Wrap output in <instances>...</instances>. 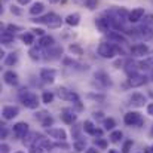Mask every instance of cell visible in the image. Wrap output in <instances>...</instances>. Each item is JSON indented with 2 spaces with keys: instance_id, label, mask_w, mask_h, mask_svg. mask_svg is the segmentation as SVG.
Returning <instances> with one entry per match:
<instances>
[{
  "instance_id": "obj_1",
  "label": "cell",
  "mask_w": 153,
  "mask_h": 153,
  "mask_svg": "<svg viewBox=\"0 0 153 153\" xmlns=\"http://www.w3.org/2000/svg\"><path fill=\"white\" fill-rule=\"evenodd\" d=\"M33 22H37V24H46L49 28H58V27H61V24H62V19H61V16L59 15H56V13H48V15H45V16H37V18H34V19H31Z\"/></svg>"
},
{
  "instance_id": "obj_2",
  "label": "cell",
  "mask_w": 153,
  "mask_h": 153,
  "mask_svg": "<svg viewBox=\"0 0 153 153\" xmlns=\"http://www.w3.org/2000/svg\"><path fill=\"white\" fill-rule=\"evenodd\" d=\"M19 100L22 101V104L27 108L34 110V108L39 107V98H37V95L33 94V92H30V91H27V89H22L19 92Z\"/></svg>"
},
{
  "instance_id": "obj_3",
  "label": "cell",
  "mask_w": 153,
  "mask_h": 153,
  "mask_svg": "<svg viewBox=\"0 0 153 153\" xmlns=\"http://www.w3.org/2000/svg\"><path fill=\"white\" fill-rule=\"evenodd\" d=\"M116 52H117V48L114 45H111V43L102 42L98 46V55H101L102 58H113L116 55Z\"/></svg>"
},
{
  "instance_id": "obj_4",
  "label": "cell",
  "mask_w": 153,
  "mask_h": 153,
  "mask_svg": "<svg viewBox=\"0 0 153 153\" xmlns=\"http://www.w3.org/2000/svg\"><path fill=\"white\" fill-rule=\"evenodd\" d=\"M56 95H58L61 100H65V101H74V102L79 101V95H77L76 92H73V91H68V89L64 88V86H61V88L56 89Z\"/></svg>"
},
{
  "instance_id": "obj_5",
  "label": "cell",
  "mask_w": 153,
  "mask_h": 153,
  "mask_svg": "<svg viewBox=\"0 0 153 153\" xmlns=\"http://www.w3.org/2000/svg\"><path fill=\"white\" fill-rule=\"evenodd\" d=\"M147 83V76L146 74H138V73H134L129 76L128 79V85L132 86V88H138V86H143Z\"/></svg>"
},
{
  "instance_id": "obj_6",
  "label": "cell",
  "mask_w": 153,
  "mask_h": 153,
  "mask_svg": "<svg viewBox=\"0 0 153 153\" xmlns=\"http://www.w3.org/2000/svg\"><path fill=\"white\" fill-rule=\"evenodd\" d=\"M123 120H125V123L129 125V126H134V125L141 126V125H143V120H141V117H140V113H137V111H128V113L125 114Z\"/></svg>"
},
{
  "instance_id": "obj_7",
  "label": "cell",
  "mask_w": 153,
  "mask_h": 153,
  "mask_svg": "<svg viewBox=\"0 0 153 153\" xmlns=\"http://www.w3.org/2000/svg\"><path fill=\"white\" fill-rule=\"evenodd\" d=\"M28 134V123L25 122H18L13 125V135L16 138H24Z\"/></svg>"
},
{
  "instance_id": "obj_8",
  "label": "cell",
  "mask_w": 153,
  "mask_h": 153,
  "mask_svg": "<svg viewBox=\"0 0 153 153\" xmlns=\"http://www.w3.org/2000/svg\"><path fill=\"white\" fill-rule=\"evenodd\" d=\"M146 16V12H144V7H135L129 12L128 15V21L131 22H138L140 19H143Z\"/></svg>"
},
{
  "instance_id": "obj_9",
  "label": "cell",
  "mask_w": 153,
  "mask_h": 153,
  "mask_svg": "<svg viewBox=\"0 0 153 153\" xmlns=\"http://www.w3.org/2000/svg\"><path fill=\"white\" fill-rule=\"evenodd\" d=\"M18 113H19V108L15 107V105H6V107H3V111H1V114L6 120H10V119L16 117Z\"/></svg>"
},
{
  "instance_id": "obj_10",
  "label": "cell",
  "mask_w": 153,
  "mask_h": 153,
  "mask_svg": "<svg viewBox=\"0 0 153 153\" xmlns=\"http://www.w3.org/2000/svg\"><path fill=\"white\" fill-rule=\"evenodd\" d=\"M149 52H150L149 46L144 43H138V45H134L131 48V53L135 56H144V55H149Z\"/></svg>"
},
{
  "instance_id": "obj_11",
  "label": "cell",
  "mask_w": 153,
  "mask_h": 153,
  "mask_svg": "<svg viewBox=\"0 0 153 153\" xmlns=\"http://www.w3.org/2000/svg\"><path fill=\"white\" fill-rule=\"evenodd\" d=\"M55 76H56V71L53 68H43L40 70V79L46 83H52L55 80Z\"/></svg>"
},
{
  "instance_id": "obj_12",
  "label": "cell",
  "mask_w": 153,
  "mask_h": 153,
  "mask_svg": "<svg viewBox=\"0 0 153 153\" xmlns=\"http://www.w3.org/2000/svg\"><path fill=\"white\" fill-rule=\"evenodd\" d=\"M95 25H97V28H98L100 31L107 33L108 28H110V25H113V24H111V18H97V19H95Z\"/></svg>"
},
{
  "instance_id": "obj_13",
  "label": "cell",
  "mask_w": 153,
  "mask_h": 153,
  "mask_svg": "<svg viewBox=\"0 0 153 153\" xmlns=\"http://www.w3.org/2000/svg\"><path fill=\"white\" fill-rule=\"evenodd\" d=\"M42 138H43V137H42L40 134H37V132H28V134L25 135V138H24V144L28 146V147H31V146L37 144V141H40Z\"/></svg>"
},
{
  "instance_id": "obj_14",
  "label": "cell",
  "mask_w": 153,
  "mask_h": 153,
  "mask_svg": "<svg viewBox=\"0 0 153 153\" xmlns=\"http://www.w3.org/2000/svg\"><path fill=\"white\" fill-rule=\"evenodd\" d=\"M48 135H51L52 138L59 140V141H64V140L67 138L65 131L61 129V128H49V129H48Z\"/></svg>"
},
{
  "instance_id": "obj_15",
  "label": "cell",
  "mask_w": 153,
  "mask_h": 153,
  "mask_svg": "<svg viewBox=\"0 0 153 153\" xmlns=\"http://www.w3.org/2000/svg\"><path fill=\"white\" fill-rule=\"evenodd\" d=\"M107 37H108V40H113V42H116L119 45H126L128 43L126 39H125V36L120 34L119 31H108L107 33Z\"/></svg>"
},
{
  "instance_id": "obj_16",
  "label": "cell",
  "mask_w": 153,
  "mask_h": 153,
  "mask_svg": "<svg viewBox=\"0 0 153 153\" xmlns=\"http://www.w3.org/2000/svg\"><path fill=\"white\" fill-rule=\"evenodd\" d=\"M83 131H85L86 134H91V135H101L102 134L101 129H97L91 120H85V122H83Z\"/></svg>"
},
{
  "instance_id": "obj_17",
  "label": "cell",
  "mask_w": 153,
  "mask_h": 153,
  "mask_svg": "<svg viewBox=\"0 0 153 153\" xmlns=\"http://www.w3.org/2000/svg\"><path fill=\"white\" fill-rule=\"evenodd\" d=\"M131 104L134 105V107H143L144 104H146V97L143 95V94H138V92H135V94H132V97H131Z\"/></svg>"
},
{
  "instance_id": "obj_18",
  "label": "cell",
  "mask_w": 153,
  "mask_h": 153,
  "mask_svg": "<svg viewBox=\"0 0 153 153\" xmlns=\"http://www.w3.org/2000/svg\"><path fill=\"white\" fill-rule=\"evenodd\" d=\"M3 79H4V82H6L7 85H12V86L18 83V74H16L15 71H12V70L6 71V73L3 74Z\"/></svg>"
},
{
  "instance_id": "obj_19",
  "label": "cell",
  "mask_w": 153,
  "mask_h": 153,
  "mask_svg": "<svg viewBox=\"0 0 153 153\" xmlns=\"http://www.w3.org/2000/svg\"><path fill=\"white\" fill-rule=\"evenodd\" d=\"M137 68H140V64H138V62H135V61H132V59H129V61L125 62V71L128 73V76L137 73Z\"/></svg>"
},
{
  "instance_id": "obj_20",
  "label": "cell",
  "mask_w": 153,
  "mask_h": 153,
  "mask_svg": "<svg viewBox=\"0 0 153 153\" xmlns=\"http://www.w3.org/2000/svg\"><path fill=\"white\" fill-rule=\"evenodd\" d=\"M95 79H97L100 83H102L104 86H110V85H111V80H110L108 74L104 73V71H97V73H95Z\"/></svg>"
},
{
  "instance_id": "obj_21",
  "label": "cell",
  "mask_w": 153,
  "mask_h": 153,
  "mask_svg": "<svg viewBox=\"0 0 153 153\" xmlns=\"http://www.w3.org/2000/svg\"><path fill=\"white\" fill-rule=\"evenodd\" d=\"M42 46H33L30 51H28V55H30V58L31 59H34V61H39V59H42L43 58V52H42V49H40Z\"/></svg>"
},
{
  "instance_id": "obj_22",
  "label": "cell",
  "mask_w": 153,
  "mask_h": 153,
  "mask_svg": "<svg viewBox=\"0 0 153 153\" xmlns=\"http://www.w3.org/2000/svg\"><path fill=\"white\" fill-rule=\"evenodd\" d=\"M79 22H80V15L79 13H70L65 18V24H68L70 27H76V25H79Z\"/></svg>"
},
{
  "instance_id": "obj_23",
  "label": "cell",
  "mask_w": 153,
  "mask_h": 153,
  "mask_svg": "<svg viewBox=\"0 0 153 153\" xmlns=\"http://www.w3.org/2000/svg\"><path fill=\"white\" fill-rule=\"evenodd\" d=\"M61 119H62L67 125H73V122L76 120V114L71 113V111H68V110H64V111L61 113Z\"/></svg>"
},
{
  "instance_id": "obj_24",
  "label": "cell",
  "mask_w": 153,
  "mask_h": 153,
  "mask_svg": "<svg viewBox=\"0 0 153 153\" xmlns=\"http://www.w3.org/2000/svg\"><path fill=\"white\" fill-rule=\"evenodd\" d=\"M53 43H55V40L52 36H42L39 40V46H42V48H51L53 46Z\"/></svg>"
},
{
  "instance_id": "obj_25",
  "label": "cell",
  "mask_w": 153,
  "mask_h": 153,
  "mask_svg": "<svg viewBox=\"0 0 153 153\" xmlns=\"http://www.w3.org/2000/svg\"><path fill=\"white\" fill-rule=\"evenodd\" d=\"M140 36H141L144 40H149V39H152V37H153L152 28H150L149 25H143V27L140 28Z\"/></svg>"
},
{
  "instance_id": "obj_26",
  "label": "cell",
  "mask_w": 153,
  "mask_h": 153,
  "mask_svg": "<svg viewBox=\"0 0 153 153\" xmlns=\"http://www.w3.org/2000/svg\"><path fill=\"white\" fill-rule=\"evenodd\" d=\"M43 10H45V4L40 3V1L34 3V4L30 7V13H31V15H40Z\"/></svg>"
},
{
  "instance_id": "obj_27",
  "label": "cell",
  "mask_w": 153,
  "mask_h": 153,
  "mask_svg": "<svg viewBox=\"0 0 153 153\" xmlns=\"http://www.w3.org/2000/svg\"><path fill=\"white\" fill-rule=\"evenodd\" d=\"M16 61H18V55H16L15 52H10V53H7V55L4 56V64H6L7 67H12L13 64H16Z\"/></svg>"
},
{
  "instance_id": "obj_28",
  "label": "cell",
  "mask_w": 153,
  "mask_h": 153,
  "mask_svg": "<svg viewBox=\"0 0 153 153\" xmlns=\"http://www.w3.org/2000/svg\"><path fill=\"white\" fill-rule=\"evenodd\" d=\"M12 42H13V33L9 31V30L3 31V33H1V43H4V45H10Z\"/></svg>"
},
{
  "instance_id": "obj_29",
  "label": "cell",
  "mask_w": 153,
  "mask_h": 153,
  "mask_svg": "<svg viewBox=\"0 0 153 153\" xmlns=\"http://www.w3.org/2000/svg\"><path fill=\"white\" fill-rule=\"evenodd\" d=\"M19 39L22 40V43H25V45H31V43L34 42V34H33V33H24V34L19 36Z\"/></svg>"
},
{
  "instance_id": "obj_30",
  "label": "cell",
  "mask_w": 153,
  "mask_h": 153,
  "mask_svg": "<svg viewBox=\"0 0 153 153\" xmlns=\"http://www.w3.org/2000/svg\"><path fill=\"white\" fill-rule=\"evenodd\" d=\"M48 55H51V58H56V56L62 55V48H59V46L53 48V46H51V51L48 49Z\"/></svg>"
},
{
  "instance_id": "obj_31",
  "label": "cell",
  "mask_w": 153,
  "mask_h": 153,
  "mask_svg": "<svg viewBox=\"0 0 153 153\" xmlns=\"http://www.w3.org/2000/svg\"><path fill=\"white\" fill-rule=\"evenodd\" d=\"M68 51L71 52L73 55H83V49H82L79 45H74V43L68 46Z\"/></svg>"
},
{
  "instance_id": "obj_32",
  "label": "cell",
  "mask_w": 153,
  "mask_h": 153,
  "mask_svg": "<svg viewBox=\"0 0 153 153\" xmlns=\"http://www.w3.org/2000/svg\"><path fill=\"white\" fill-rule=\"evenodd\" d=\"M114 126H116V122H114V119H111V117H108V119H104V128H105L107 131H111Z\"/></svg>"
},
{
  "instance_id": "obj_33",
  "label": "cell",
  "mask_w": 153,
  "mask_h": 153,
  "mask_svg": "<svg viewBox=\"0 0 153 153\" xmlns=\"http://www.w3.org/2000/svg\"><path fill=\"white\" fill-rule=\"evenodd\" d=\"M52 100H53V94L49 92V91H45L43 95H42V101L45 102V104H51Z\"/></svg>"
},
{
  "instance_id": "obj_34",
  "label": "cell",
  "mask_w": 153,
  "mask_h": 153,
  "mask_svg": "<svg viewBox=\"0 0 153 153\" xmlns=\"http://www.w3.org/2000/svg\"><path fill=\"white\" fill-rule=\"evenodd\" d=\"M122 137H123V135H122L120 131H113V132L110 134V141H111V143H117Z\"/></svg>"
},
{
  "instance_id": "obj_35",
  "label": "cell",
  "mask_w": 153,
  "mask_h": 153,
  "mask_svg": "<svg viewBox=\"0 0 153 153\" xmlns=\"http://www.w3.org/2000/svg\"><path fill=\"white\" fill-rule=\"evenodd\" d=\"M73 147H74L76 152H82V150H85V141L83 140H77V141H74Z\"/></svg>"
},
{
  "instance_id": "obj_36",
  "label": "cell",
  "mask_w": 153,
  "mask_h": 153,
  "mask_svg": "<svg viewBox=\"0 0 153 153\" xmlns=\"http://www.w3.org/2000/svg\"><path fill=\"white\" fill-rule=\"evenodd\" d=\"M85 6H86L88 9L94 10V9H97V6H98V0H85Z\"/></svg>"
},
{
  "instance_id": "obj_37",
  "label": "cell",
  "mask_w": 153,
  "mask_h": 153,
  "mask_svg": "<svg viewBox=\"0 0 153 153\" xmlns=\"http://www.w3.org/2000/svg\"><path fill=\"white\" fill-rule=\"evenodd\" d=\"M28 153H43V147L40 144H34L30 147V152Z\"/></svg>"
},
{
  "instance_id": "obj_38",
  "label": "cell",
  "mask_w": 153,
  "mask_h": 153,
  "mask_svg": "<svg viewBox=\"0 0 153 153\" xmlns=\"http://www.w3.org/2000/svg\"><path fill=\"white\" fill-rule=\"evenodd\" d=\"M52 123H53V119H52L51 116H48L46 119H43V120H42V126H43V128H49Z\"/></svg>"
},
{
  "instance_id": "obj_39",
  "label": "cell",
  "mask_w": 153,
  "mask_h": 153,
  "mask_svg": "<svg viewBox=\"0 0 153 153\" xmlns=\"http://www.w3.org/2000/svg\"><path fill=\"white\" fill-rule=\"evenodd\" d=\"M131 146H132V140H128V141L123 144L122 153H129V150H131Z\"/></svg>"
},
{
  "instance_id": "obj_40",
  "label": "cell",
  "mask_w": 153,
  "mask_h": 153,
  "mask_svg": "<svg viewBox=\"0 0 153 153\" xmlns=\"http://www.w3.org/2000/svg\"><path fill=\"white\" fill-rule=\"evenodd\" d=\"M48 116H49V113H48V111H39V113H36V117H37L40 122H42L43 119H46Z\"/></svg>"
},
{
  "instance_id": "obj_41",
  "label": "cell",
  "mask_w": 153,
  "mask_h": 153,
  "mask_svg": "<svg viewBox=\"0 0 153 153\" xmlns=\"http://www.w3.org/2000/svg\"><path fill=\"white\" fill-rule=\"evenodd\" d=\"M95 144H97L98 147H101V149H105V147H107V141L102 140V138H97V140H95Z\"/></svg>"
},
{
  "instance_id": "obj_42",
  "label": "cell",
  "mask_w": 153,
  "mask_h": 153,
  "mask_svg": "<svg viewBox=\"0 0 153 153\" xmlns=\"http://www.w3.org/2000/svg\"><path fill=\"white\" fill-rule=\"evenodd\" d=\"M10 12L13 13V15H21L22 12H21V9L19 7H16V6H10Z\"/></svg>"
},
{
  "instance_id": "obj_43",
  "label": "cell",
  "mask_w": 153,
  "mask_h": 153,
  "mask_svg": "<svg viewBox=\"0 0 153 153\" xmlns=\"http://www.w3.org/2000/svg\"><path fill=\"white\" fill-rule=\"evenodd\" d=\"M31 31H33V34H37V36H40V37H42V36H45V34H43V30H42V28H33Z\"/></svg>"
},
{
  "instance_id": "obj_44",
  "label": "cell",
  "mask_w": 153,
  "mask_h": 153,
  "mask_svg": "<svg viewBox=\"0 0 153 153\" xmlns=\"http://www.w3.org/2000/svg\"><path fill=\"white\" fill-rule=\"evenodd\" d=\"M88 97H89V98H94V100H100V101L104 100V95H94V94H89Z\"/></svg>"
},
{
  "instance_id": "obj_45",
  "label": "cell",
  "mask_w": 153,
  "mask_h": 153,
  "mask_svg": "<svg viewBox=\"0 0 153 153\" xmlns=\"http://www.w3.org/2000/svg\"><path fill=\"white\" fill-rule=\"evenodd\" d=\"M94 117H95V119H100V120L104 119V116H102L101 111H95V113H94Z\"/></svg>"
},
{
  "instance_id": "obj_46",
  "label": "cell",
  "mask_w": 153,
  "mask_h": 153,
  "mask_svg": "<svg viewBox=\"0 0 153 153\" xmlns=\"http://www.w3.org/2000/svg\"><path fill=\"white\" fill-rule=\"evenodd\" d=\"M152 22H153V15H147V16H146V24H144V25L152 24Z\"/></svg>"
},
{
  "instance_id": "obj_47",
  "label": "cell",
  "mask_w": 153,
  "mask_h": 153,
  "mask_svg": "<svg viewBox=\"0 0 153 153\" xmlns=\"http://www.w3.org/2000/svg\"><path fill=\"white\" fill-rule=\"evenodd\" d=\"M147 114H150V116H153V102H152V104H149V105H147Z\"/></svg>"
},
{
  "instance_id": "obj_48",
  "label": "cell",
  "mask_w": 153,
  "mask_h": 153,
  "mask_svg": "<svg viewBox=\"0 0 153 153\" xmlns=\"http://www.w3.org/2000/svg\"><path fill=\"white\" fill-rule=\"evenodd\" d=\"M1 153H9V146L7 144H1Z\"/></svg>"
},
{
  "instance_id": "obj_49",
  "label": "cell",
  "mask_w": 153,
  "mask_h": 153,
  "mask_svg": "<svg viewBox=\"0 0 153 153\" xmlns=\"http://www.w3.org/2000/svg\"><path fill=\"white\" fill-rule=\"evenodd\" d=\"M6 134H7V131H6V128L3 126V128H1V131H0V135H1V138H6Z\"/></svg>"
},
{
  "instance_id": "obj_50",
  "label": "cell",
  "mask_w": 153,
  "mask_h": 153,
  "mask_svg": "<svg viewBox=\"0 0 153 153\" xmlns=\"http://www.w3.org/2000/svg\"><path fill=\"white\" fill-rule=\"evenodd\" d=\"M7 30L13 33V30H19V27H16V25H7Z\"/></svg>"
},
{
  "instance_id": "obj_51",
  "label": "cell",
  "mask_w": 153,
  "mask_h": 153,
  "mask_svg": "<svg viewBox=\"0 0 153 153\" xmlns=\"http://www.w3.org/2000/svg\"><path fill=\"white\" fill-rule=\"evenodd\" d=\"M146 61H147V62H149L150 65H153V55H149V56L146 58Z\"/></svg>"
},
{
  "instance_id": "obj_52",
  "label": "cell",
  "mask_w": 153,
  "mask_h": 153,
  "mask_svg": "<svg viewBox=\"0 0 153 153\" xmlns=\"http://www.w3.org/2000/svg\"><path fill=\"white\" fill-rule=\"evenodd\" d=\"M30 1H31V0H18V3H19V4H28Z\"/></svg>"
},
{
  "instance_id": "obj_53",
  "label": "cell",
  "mask_w": 153,
  "mask_h": 153,
  "mask_svg": "<svg viewBox=\"0 0 153 153\" xmlns=\"http://www.w3.org/2000/svg\"><path fill=\"white\" fill-rule=\"evenodd\" d=\"M144 152H146V153H153V146H150V147H146V149H144Z\"/></svg>"
},
{
  "instance_id": "obj_54",
  "label": "cell",
  "mask_w": 153,
  "mask_h": 153,
  "mask_svg": "<svg viewBox=\"0 0 153 153\" xmlns=\"http://www.w3.org/2000/svg\"><path fill=\"white\" fill-rule=\"evenodd\" d=\"M86 153H98V152H97L95 149H88V152Z\"/></svg>"
},
{
  "instance_id": "obj_55",
  "label": "cell",
  "mask_w": 153,
  "mask_h": 153,
  "mask_svg": "<svg viewBox=\"0 0 153 153\" xmlns=\"http://www.w3.org/2000/svg\"><path fill=\"white\" fill-rule=\"evenodd\" d=\"M108 153H119V152H117V150H114V149H110V150H108Z\"/></svg>"
},
{
  "instance_id": "obj_56",
  "label": "cell",
  "mask_w": 153,
  "mask_h": 153,
  "mask_svg": "<svg viewBox=\"0 0 153 153\" xmlns=\"http://www.w3.org/2000/svg\"><path fill=\"white\" fill-rule=\"evenodd\" d=\"M51 3H58V1H61V0H49Z\"/></svg>"
},
{
  "instance_id": "obj_57",
  "label": "cell",
  "mask_w": 153,
  "mask_h": 153,
  "mask_svg": "<svg viewBox=\"0 0 153 153\" xmlns=\"http://www.w3.org/2000/svg\"><path fill=\"white\" fill-rule=\"evenodd\" d=\"M150 79L153 80V68H152V73H150Z\"/></svg>"
},
{
  "instance_id": "obj_58",
  "label": "cell",
  "mask_w": 153,
  "mask_h": 153,
  "mask_svg": "<svg viewBox=\"0 0 153 153\" xmlns=\"http://www.w3.org/2000/svg\"><path fill=\"white\" fill-rule=\"evenodd\" d=\"M16 153H24V152H16Z\"/></svg>"
},
{
  "instance_id": "obj_59",
  "label": "cell",
  "mask_w": 153,
  "mask_h": 153,
  "mask_svg": "<svg viewBox=\"0 0 153 153\" xmlns=\"http://www.w3.org/2000/svg\"><path fill=\"white\" fill-rule=\"evenodd\" d=\"M152 135H153V128H152Z\"/></svg>"
}]
</instances>
